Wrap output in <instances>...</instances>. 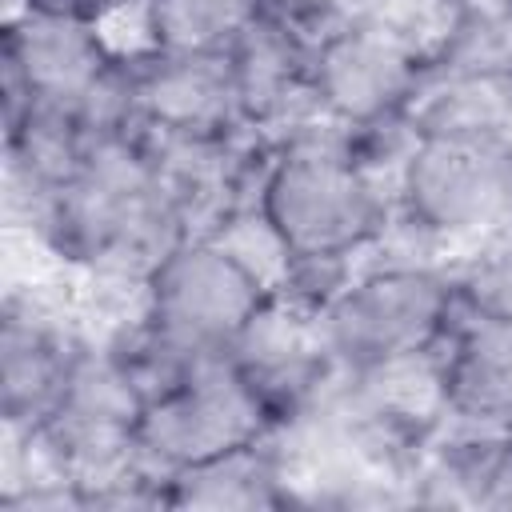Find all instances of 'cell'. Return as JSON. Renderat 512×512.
<instances>
[{"label": "cell", "instance_id": "3", "mask_svg": "<svg viewBox=\"0 0 512 512\" xmlns=\"http://www.w3.org/2000/svg\"><path fill=\"white\" fill-rule=\"evenodd\" d=\"M268 292L208 236H184L148 276L140 316L108 340L124 352L144 396L188 368L232 356Z\"/></svg>", "mask_w": 512, "mask_h": 512}, {"label": "cell", "instance_id": "15", "mask_svg": "<svg viewBox=\"0 0 512 512\" xmlns=\"http://www.w3.org/2000/svg\"><path fill=\"white\" fill-rule=\"evenodd\" d=\"M272 0H144L160 52H232Z\"/></svg>", "mask_w": 512, "mask_h": 512}, {"label": "cell", "instance_id": "2", "mask_svg": "<svg viewBox=\"0 0 512 512\" xmlns=\"http://www.w3.org/2000/svg\"><path fill=\"white\" fill-rule=\"evenodd\" d=\"M400 168L372 164L360 132L324 108L268 144L256 204L268 212L296 260L356 264L388 232Z\"/></svg>", "mask_w": 512, "mask_h": 512}, {"label": "cell", "instance_id": "16", "mask_svg": "<svg viewBox=\"0 0 512 512\" xmlns=\"http://www.w3.org/2000/svg\"><path fill=\"white\" fill-rule=\"evenodd\" d=\"M208 240H216L268 296H280L292 280V268H296V256L292 248L284 244V236L276 232V224L268 220V212L248 200L240 208H232L212 232H204Z\"/></svg>", "mask_w": 512, "mask_h": 512}, {"label": "cell", "instance_id": "14", "mask_svg": "<svg viewBox=\"0 0 512 512\" xmlns=\"http://www.w3.org/2000/svg\"><path fill=\"white\" fill-rule=\"evenodd\" d=\"M292 484L288 464L276 444V428L264 440L240 444L212 460L188 464L168 476V508H208V512H256L288 508Z\"/></svg>", "mask_w": 512, "mask_h": 512}, {"label": "cell", "instance_id": "10", "mask_svg": "<svg viewBox=\"0 0 512 512\" xmlns=\"http://www.w3.org/2000/svg\"><path fill=\"white\" fill-rule=\"evenodd\" d=\"M312 40L316 32L272 0L232 48L244 120L264 144H276L284 132L320 112L312 92Z\"/></svg>", "mask_w": 512, "mask_h": 512}, {"label": "cell", "instance_id": "19", "mask_svg": "<svg viewBox=\"0 0 512 512\" xmlns=\"http://www.w3.org/2000/svg\"><path fill=\"white\" fill-rule=\"evenodd\" d=\"M128 0H16V12H40V16H68V20H88L100 24Z\"/></svg>", "mask_w": 512, "mask_h": 512}, {"label": "cell", "instance_id": "1", "mask_svg": "<svg viewBox=\"0 0 512 512\" xmlns=\"http://www.w3.org/2000/svg\"><path fill=\"white\" fill-rule=\"evenodd\" d=\"M184 236L192 232L132 124L92 140L80 168L48 196L32 240L80 276L144 284Z\"/></svg>", "mask_w": 512, "mask_h": 512}, {"label": "cell", "instance_id": "9", "mask_svg": "<svg viewBox=\"0 0 512 512\" xmlns=\"http://www.w3.org/2000/svg\"><path fill=\"white\" fill-rule=\"evenodd\" d=\"M132 116L144 128L188 136L252 132L240 104L232 52H144L124 60Z\"/></svg>", "mask_w": 512, "mask_h": 512}, {"label": "cell", "instance_id": "4", "mask_svg": "<svg viewBox=\"0 0 512 512\" xmlns=\"http://www.w3.org/2000/svg\"><path fill=\"white\" fill-rule=\"evenodd\" d=\"M456 288L444 264L376 260L356 268L316 308L320 340L340 372H368L440 344L456 320Z\"/></svg>", "mask_w": 512, "mask_h": 512}, {"label": "cell", "instance_id": "7", "mask_svg": "<svg viewBox=\"0 0 512 512\" xmlns=\"http://www.w3.org/2000/svg\"><path fill=\"white\" fill-rule=\"evenodd\" d=\"M428 68L432 56L380 20H336L312 40L316 104L352 132L404 120Z\"/></svg>", "mask_w": 512, "mask_h": 512}, {"label": "cell", "instance_id": "11", "mask_svg": "<svg viewBox=\"0 0 512 512\" xmlns=\"http://www.w3.org/2000/svg\"><path fill=\"white\" fill-rule=\"evenodd\" d=\"M232 364L264 396L280 424L292 420L336 372L320 340L316 312L284 296H268L264 308L248 320L232 344Z\"/></svg>", "mask_w": 512, "mask_h": 512}, {"label": "cell", "instance_id": "13", "mask_svg": "<svg viewBox=\"0 0 512 512\" xmlns=\"http://www.w3.org/2000/svg\"><path fill=\"white\" fill-rule=\"evenodd\" d=\"M404 120L416 136L512 148V72L428 68Z\"/></svg>", "mask_w": 512, "mask_h": 512}, {"label": "cell", "instance_id": "20", "mask_svg": "<svg viewBox=\"0 0 512 512\" xmlns=\"http://www.w3.org/2000/svg\"><path fill=\"white\" fill-rule=\"evenodd\" d=\"M288 12H296L312 32L316 28H324V24H332L344 8H348V0H280Z\"/></svg>", "mask_w": 512, "mask_h": 512}, {"label": "cell", "instance_id": "8", "mask_svg": "<svg viewBox=\"0 0 512 512\" xmlns=\"http://www.w3.org/2000/svg\"><path fill=\"white\" fill-rule=\"evenodd\" d=\"M92 332L80 328L40 288H12L0 308V416L12 436L32 432L56 404L80 348Z\"/></svg>", "mask_w": 512, "mask_h": 512}, {"label": "cell", "instance_id": "5", "mask_svg": "<svg viewBox=\"0 0 512 512\" xmlns=\"http://www.w3.org/2000/svg\"><path fill=\"white\" fill-rule=\"evenodd\" d=\"M396 212L452 268L456 256L512 228V148L412 132Z\"/></svg>", "mask_w": 512, "mask_h": 512}, {"label": "cell", "instance_id": "17", "mask_svg": "<svg viewBox=\"0 0 512 512\" xmlns=\"http://www.w3.org/2000/svg\"><path fill=\"white\" fill-rule=\"evenodd\" d=\"M448 272L460 308L512 320V228L456 256Z\"/></svg>", "mask_w": 512, "mask_h": 512}, {"label": "cell", "instance_id": "12", "mask_svg": "<svg viewBox=\"0 0 512 512\" xmlns=\"http://www.w3.org/2000/svg\"><path fill=\"white\" fill-rule=\"evenodd\" d=\"M444 420L512 428V320L456 308L444 336Z\"/></svg>", "mask_w": 512, "mask_h": 512}, {"label": "cell", "instance_id": "21", "mask_svg": "<svg viewBox=\"0 0 512 512\" xmlns=\"http://www.w3.org/2000/svg\"><path fill=\"white\" fill-rule=\"evenodd\" d=\"M460 20H488V16H508L512 0H452Z\"/></svg>", "mask_w": 512, "mask_h": 512}, {"label": "cell", "instance_id": "6", "mask_svg": "<svg viewBox=\"0 0 512 512\" xmlns=\"http://www.w3.org/2000/svg\"><path fill=\"white\" fill-rule=\"evenodd\" d=\"M276 424L280 420L272 416L264 396L244 380L232 356H216L188 368L144 400L136 424V452L140 464L168 492L172 472L264 440Z\"/></svg>", "mask_w": 512, "mask_h": 512}, {"label": "cell", "instance_id": "18", "mask_svg": "<svg viewBox=\"0 0 512 512\" xmlns=\"http://www.w3.org/2000/svg\"><path fill=\"white\" fill-rule=\"evenodd\" d=\"M432 68H492L512 72V12L488 20H460Z\"/></svg>", "mask_w": 512, "mask_h": 512}]
</instances>
